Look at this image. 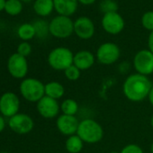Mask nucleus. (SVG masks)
I'll use <instances>...</instances> for the list:
<instances>
[{
	"label": "nucleus",
	"mask_w": 153,
	"mask_h": 153,
	"mask_svg": "<svg viewBox=\"0 0 153 153\" xmlns=\"http://www.w3.org/2000/svg\"><path fill=\"white\" fill-rule=\"evenodd\" d=\"M74 54L65 47H58L53 49L48 55V63L51 68L55 70L65 71L73 65Z\"/></svg>",
	"instance_id": "4"
},
{
	"label": "nucleus",
	"mask_w": 153,
	"mask_h": 153,
	"mask_svg": "<svg viewBox=\"0 0 153 153\" xmlns=\"http://www.w3.org/2000/svg\"><path fill=\"white\" fill-rule=\"evenodd\" d=\"M84 141L79 138V135L74 134L66 140L65 148L68 153H79L84 147Z\"/></svg>",
	"instance_id": "18"
},
{
	"label": "nucleus",
	"mask_w": 153,
	"mask_h": 153,
	"mask_svg": "<svg viewBox=\"0 0 153 153\" xmlns=\"http://www.w3.org/2000/svg\"><path fill=\"white\" fill-rule=\"evenodd\" d=\"M148 46H149V50L153 53V31L150 32V33H149V35Z\"/></svg>",
	"instance_id": "29"
},
{
	"label": "nucleus",
	"mask_w": 153,
	"mask_h": 153,
	"mask_svg": "<svg viewBox=\"0 0 153 153\" xmlns=\"http://www.w3.org/2000/svg\"><path fill=\"white\" fill-rule=\"evenodd\" d=\"M79 121L76 116L61 114L58 116L56 121V126L59 131L65 136H71L76 134L79 125Z\"/></svg>",
	"instance_id": "13"
},
{
	"label": "nucleus",
	"mask_w": 153,
	"mask_h": 153,
	"mask_svg": "<svg viewBox=\"0 0 153 153\" xmlns=\"http://www.w3.org/2000/svg\"><path fill=\"white\" fill-rule=\"evenodd\" d=\"M100 8L104 12V14H108L116 12L118 9V6L114 0H103L100 4Z\"/></svg>",
	"instance_id": "25"
},
{
	"label": "nucleus",
	"mask_w": 153,
	"mask_h": 153,
	"mask_svg": "<svg viewBox=\"0 0 153 153\" xmlns=\"http://www.w3.org/2000/svg\"><path fill=\"white\" fill-rule=\"evenodd\" d=\"M95 25L93 21L86 16H81L74 22V33L83 40H88L95 34Z\"/></svg>",
	"instance_id": "14"
},
{
	"label": "nucleus",
	"mask_w": 153,
	"mask_h": 153,
	"mask_svg": "<svg viewBox=\"0 0 153 153\" xmlns=\"http://www.w3.org/2000/svg\"><path fill=\"white\" fill-rule=\"evenodd\" d=\"M79 106L78 102L71 98L65 99L60 105V111L62 112L63 114H66V115L75 116L76 113L79 112Z\"/></svg>",
	"instance_id": "20"
},
{
	"label": "nucleus",
	"mask_w": 153,
	"mask_h": 153,
	"mask_svg": "<svg viewBox=\"0 0 153 153\" xmlns=\"http://www.w3.org/2000/svg\"><path fill=\"white\" fill-rule=\"evenodd\" d=\"M133 67L140 75L148 76L153 74V53L149 50L138 51L133 58Z\"/></svg>",
	"instance_id": "7"
},
{
	"label": "nucleus",
	"mask_w": 153,
	"mask_h": 153,
	"mask_svg": "<svg viewBox=\"0 0 153 153\" xmlns=\"http://www.w3.org/2000/svg\"><path fill=\"white\" fill-rule=\"evenodd\" d=\"M19 90L22 97L32 103L39 102L45 96V85L33 78L24 79L20 83Z\"/></svg>",
	"instance_id": "3"
},
{
	"label": "nucleus",
	"mask_w": 153,
	"mask_h": 153,
	"mask_svg": "<svg viewBox=\"0 0 153 153\" xmlns=\"http://www.w3.org/2000/svg\"><path fill=\"white\" fill-rule=\"evenodd\" d=\"M17 34H18L20 39L26 42V41L33 39L36 35V33H35V29H34L33 25L24 24L21 26H19V28L17 30Z\"/></svg>",
	"instance_id": "21"
},
{
	"label": "nucleus",
	"mask_w": 153,
	"mask_h": 153,
	"mask_svg": "<svg viewBox=\"0 0 153 153\" xmlns=\"http://www.w3.org/2000/svg\"><path fill=\"white\" fill-rule=\"evenodd\" d=\"M20 109V100L16 94L6 92L0 97V114L4 117L11 118L18 114Z\"/></svg>",
	"instance_id": "8"
},
{
	"label": "nucleus",
	"mask_w": 153,
	"mask_h": 153,
	"mask_svg": "<svg viewBox=\"0 0 153 153\" xmlns=\"http://www.w3.org/2000/svg\"><path fill=\"white\" fill-rule=\"evenodd\" d=\"M76 135L86 143L99 142L104 137V130L100 123L93 119H84L79 123Z\"/></svg>",
	"instance_id": "2"
},
{
	"label": "nucleus",
	"mask_w": 153,
	"mask_h": 153,
	"mask_svg": "<svg viewBox=\"0 0 153 153\" xmlns=\"http://www.w3.org/2000/svg\"><path fill=\"white\" fill-rule=\"evenodd\" d=\"M95 55L89 51H80L74 54L73 65L82 70H87L92 68L95 64Z\"/></svg>",
	"instance_id": "15"
},
{
	"label": "nucleus",
	"mask_w": 153,
	"mask_h": 153,
	"mask_svg": "<svg viewBox=\"0 0 153 153\" xmlns=\"http://www.w3.org/2000/svg\"><path fill=\"white\" fill-rule=\"evenodd\" d=\"M66 79L69 81H76L81 76V70L76 68L75 65L70 66L64 71Z\"/></svg>",
	"instance_id": "23"
},
{
	"label": "nucleus",
	"mask_w": 153,
	"mask_h": 153,
	"mask_svg": "<svg viewBox=\"0 0 153 153\" xmlns=\"http://www.w3.org/2000/svg\"><path fill=\"white\" fill-rule=\"evenodd\" d=\"M35 13L41 16H47L51 15L54 9L53 0H36L33 5Z\"/></svg>",
	"instance_id": "19"
},
{
	"label": "nucleus",
	"mask_w": 153,
	"mask_h": 153,
	"mask_svg": "<svg viewBox=\"0 0 153 153\" xmlns=\"http://www.w3.org/2000/svg\"><path fill=\"white\" fill-rule=\"evenodd\" d=\"M141 24L145 29L150 32L153 31V11H148L142 16Z\"/></svg>",
	"instance_id": "26"
},
{
	"label": "nucleus",
	"mask_w": 153,
	"mask_h": 153,
	"mask_svg": "<svg viewBox=\"0 0 153 153\" xmlns=\"http://www.w3.org/2000/svg\"><path fill=\"white\" fill-rule=\"evenodd\" d=\"M31 52H32V46L27 42H21L17 47V53L22 55L23 57L26 58L31 54Z\"/></svg>",
	"instance_id": "27"
},
{
	"label": "nucleus",
	"mask_w": 153,
	"mask_h": 153,
	"mask_svg": "<svg viewBox=\"0 0 153 153\" xmlns=\"http://www.w3.org/2000/svg\"><path fill=\"white\" fill-rule=\"evenodd\" d=\"M23 10V5L20 0H7L5 6V11L10 16H17Z\"/></svg>",
	"instance_id": "22"
},
{
	"label": "nucleus",
	"mask_w": 153,
	"mask_h": 153,
	"mask_svg": "<svg viewBox=\"0 0 153 153\" xmlns=\"http://www.w3.org/2000/svg\"><path fill=\"white\" fill-rule=\"evenodd\" d=\"M7 70L13 78L24 79L28 73V62L26 58L17 52L12 54L7 60Z\"/></svg>",
	"instance_id": "9"
},
{
	"label": "nucleus",
	"mask_w": 153,
	"mask_h": 153,
	"mask_svg": "<svg viewBox=\"0 0 153 153\" xmlns=\"http://www.w3.org/2000/svg\"><path fill=\"white\" fill-rule=\"evenodd\" d=\"M6 128V121L5 117L0 114V132H2Z\"/></svg>",
	"instance_id": "30"
},
{
	"label": "nucleus",
	"mask_w": 153,
	"mask_h": 153,
	"mask_svg": "<svg viewBox=\"0 0 153 153\" xmlns=\"http://www.w3.org/2000/svg\"><path fill=\"white\" fill-rule=\"evenodd\" d=\"M20 1H23V2H26V3H28V2L32 1V0H20Z\"/></svg>",
	"instance_id": "36"
},
{
	"label": "nucleus",
	"mask_w": 153,
	"mask_h": 153,
	"mask_svg": "<svg viewBox=\"0 0 153 153\" xmlns=\"http://www.w3.org/2000/svg\"><path fill=\"white\" fill-rule=\"evenodd\" d=\"M65 94V88L62 84L57 81H51L45 85V96L53 98L59 99Z\"/></svg>",
	"instance_id": "17"
},
{
	"label": "nucleus",
	"mask_w": 153,
	"mask_h": 153,
	"mask_svg": "<svg viewBox=\"0 0 153 153\" xmlns=\"http://www.w3.org/2000/svg\"><path fill=\"white\" fill-rule=\"evenodd\" d=\"M148 99H149V102L150 103V105L153 106V86L149 91V97H148Z\"/></svg>",
	"instance_id": "32"
},
{
	"label": "nucleus",
	"mask_w": 153,
	"mask_h": 153,
	"mask_svg": "<svg viewBox=\"0 0 153 153\" xmlns=\"http://www.w3.org/2000/svg\"><path fill=\"white\" fill-rule=\"evenodd\" d=\"M150 125H151V127H152V129H153V114H152V116H151V118H150Z\"/></svg>",
	"instance_id": "34"
},
{
	"label": "nucleus",
	"mask_w": 153,
	"mask_h": 153,
	"mask_svg": "<svg viewBox=\"0 0 153 153\" xmlns=\"http://www.w3.org/2000/svg\"><path fill=\"white\" fill-rule=\"evenodd\" d=\"M78 1L79 2V3H81L82 5H86V6H88V5H92L96 0H78Z\"/></svg>",
	"instance_id": "31"
},
{
	"label": "nucleus",
	"mask_w": 153,
	"mask_h": 153,
	"mask_svg": "<svg viewBox=\"0 0 153 153\" xmlns=\"http://www.w3.org/2000/svg\"><path fill=\"white\" fill-rule=\"evenodd\" d=\"M50 33L59 39L69 37L74 33V23L68 16H58L49 24Z\"/></svg>",
	"instance_id": "5"
},
{
	"label": "nucleus",
	"mask_w": 153,
	"mask_h": 153,
	"mask_svg": "<svg viewBox=\"0 0 153 153\" xmlns=\"http://www.w3.org/2000/svg\"><path fill=\"white\" fill-rule=\"evenodd\" d=\"M33 26L35 29L36 35L40 38H45L48 33H50L49 25L44 21H37L34 23Z\"/></svg>",
	"instance_id": "24"
},
{
	"label": "nucleus",
	"mask_w": 153,
	"mask_h": 153,
	"mask_svg": "<svg viewBox=\"0 0 153 153\" xmlns=\"http://www.w3.org/2000/svg\"><path fill=\"white\" fill-rule=\"evenodd\" d=\"M121 55L118 45L114 42H105L97 51V59L103 65H112L115 63Z\"/></svg>",
	"instance_id": "6"
},
{
	"label": "nucleus",
	"mask_w": 153,
	"mask_h": 153,
	"mask_svg": "<svg viewBox=\"0 0 153 153\" xmlns=\"http://www.w3.org/2000/svg\"><path fill=\"white\" fill-rule=\"evenodd\" d=\"M37 111L39 114L45 119H53L59 115L60 105L58 100L44 96L39 102H37Z\"/></svg>",
	"instance_id": "11"
},
{
	"label": "nucleus",
	"mask_w": 153,
	"mask_h": 153,
	"mask_svg": "<svg viewBox=\"0 0 153 153\" xmlns=\"http://www.w3.org/2000/svg\"><path fill=\"white\" fill-rule=\"evenodd\" d=\"M120 153H144V152L143 149L139 145L131 143L124 146L120 151Z\"/></svg>",
	"instance_id": "28"
},
{
	"label": "nucleus",
	"mask_w": 153,
	"mask_h": 153,
	"mask_svg": "<svg viewBox=\"0 0 153 153\" xmlns=\"http://www.w3.org/2000/svg\"><path fill=\"white\" fill-rule=\"evenodd\" d=\"M54 9L59 16H70L78 8V0H53Z\"/></svg>",
	"instance_id": "16"
},
{
	"label": "nucleus",
	"mask_w": 153,
	"mask_h": 153,
	"mask_svg": "<svg viewBox=\"0 0 153 153\" xmlns=\"http://www.w3.org/2000/svg\"><path fill=\"white\" fill-rule=\"evenodd\" d=\"M104 30L110 34H118L124 28V20L117 12L105 14L102 19Z\"/></svg>",
	"instance_id": "12"
},
{
	"label": "nucleus",
	"mask_w": 153,
	"mask_h": 153,
	"mask_svg": "<svg viewBox=\"0 0 153 153\" xmlns=\"http://www.w3.org/2000/svg\"><path fill=\"white\" fill-rule=\"evenodd\" d=\"M6 0H0V11H2L5 9V6H6Z\"/></svg>",
	"instance_id": "33"
},
{
	"label": "nucleus",
	"mask_w": 153,
	"mask_h": 153,
	"mask_svg": "<svg viewBox=\"0 0 153 153\" xmlns=\"http://www.w3.org/2000/svg\"><path fill=\"white\" fill-rule=\"evenodd\" d=\"M153 84L147 76L139 73L129 75L123 85L125 97L131 102H141L149 97Z\"/></svg>",
	"instance_id": "1"
},
{
	"label": "nucleus",
	"mask_w": 153,
	"mask_h": 153,
	"mask_svg": "<svg viewBox=\"0 0 153 153\" xmlns=\"http://www.w3.org/2000/svg\"><path fill=\"white\" fill-rule=\"evenodd\" d=\"M0 153H8V152H7V151H1Z\"/></svg>",
	"instance_id": "37"
},
{
	"label": "nucleus",
	"mask_w": 153,
	"mask_h": 153,
	"mask_svg": "<svg viewBox=\"0 0 153 153\" xmlns=\"http://www.w3.org/2000/svg\"><path fill=\"white\" fill-rule=\"evenodd\" d=\"M8 126L17 134H27L33 131L34 122L30 115L18 113L8 119Z\"/></svg>",
	"instance_id": "10"
},
{
	"label": "nucleus",
	"mask_w": 153,
	"mask_h": 153,
	"mask_svg": "<svg viewBox=\"0 0 153 153\" xmlns=\"http://www.w3.org/2000/svg\"><path fill=\"white\" fill-rule=\"evenodd\" d=\"M67 153H68V152H67Z\"/></svg>",
	"instance_id": "39"
},
{
	"label": "nucleus",
	"mask_w": 153,
	"mask_h": 153,
	"mask_svg": "<svg viewBox=\"0 0 153 153\" xmlns=\"http://www.w3.org/2000/svg\"><path fill=\"white\" fill-rule=\"evenodd\" d=\"M111 153H120V152H116V151H112Z\"/></svg>",
	"instance_id": "38"
},
{
	"label": "nucleus",
	"mask_w": 153,
	"mask_h": 153,
	"mask_svg": "<svg viewBox=\"0 0 153 153\" xmlns=\"http://www.w3.org/2000/svg\"><path fill=\"white\" fill-rule=\"evenodd\" d=\"M150 152L151 153H153V143L151 144V146H150Z\"/></svg>",
	"instance_id": "35"
}]
</instances>
